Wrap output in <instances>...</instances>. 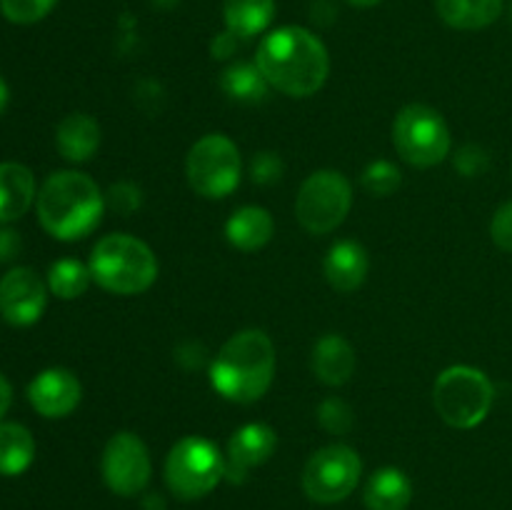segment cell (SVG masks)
<instances>
[{
	"mask_svg": "<svg viewBox=\"0 0 512 510\" xmlns=\"http://www.w3.org/2000/svg\"><path fill=\"white\" fill-rule=\"evenodd\" d=\"M255 65L270 88L290 98H310L328 80L330 55L323 40L308 28L285 25L260 40Z\"/></svg>",
	"mask_w": 512,
	"mask_h": 510,
	"instance_id": "6da1fadb",
	"label": "cell"
},
{
	"mask_svg": "<svg viewBox=\"0 0 512 510\" xmlns=\"http://www.w3.org/2000/svg\"><path fill=\"white\" fill-rule=\"evenodd\" d=\"M275 363V345L263 330H240L210 363V383L230 403H255L273 385Z\"/></svg>",
	"mask_w": 512,
	"mask_h": 510,
	"instance_id": "7a4b0ae2",
	"label": "cell"
},
{
	"mask_svg": "<svg viewBox=\"0 0 512 510\" xmlns=\"http://www.w3.org/2000/svg\"><path fill=\"white\" fill-rule=\"evenodd\" d=\"M35 208L45 233L70 243L98 228L105 210V195L90 175L78 170H58L38 190Z\"/></svg>",
	"mask_w": 512,
	"mask_h": 510,
	"instance_id": "3957f363",
	"label": "cell"
},
{
	"mask_svg": "<svg viewBox=\"0 0 512 510\" xmlns=\"http://www.w3.org/2000/svg\"><path fill=\"white\" fill-rule=\"evenodd\" d=\"M90 275L103 290L115 295L145 293L158 278V258L143 240L128 233L105 235L90 255Z\"/></svg>",
	"mask_w": 512,
	"mask_h": 510,
	"instance_id": "277c9868",
	"label": "cell"
},
{
	"mask_svg": "<svg viewBox=\"0 0 512 510\" xmlns=\"http://www.w3.org/2000/svg\"><path fill=\"white\" fill-rule=\"evenodd\" d=\"M433 403L443 423L470 430L478 428L493 410L495 388L483 370L473 365H450L435 380Z\"/></svg>",
	"mask_w": 512,
	"mask_h": 510,
	"instance_id": "5b68a950",
	"label": "cell"
},
{
	"mask_svg": "<svg viewBox=\"0 0 512 510\" xmlns=\"http://www.w3.org/2000/svg\"><path fill=\"white\" fill-rule=\"evenodd\" d=\"M225 478V458L215 443L200 435H185L165 458V483L180 500L205 498Z\"/></svg>",
	"mask_w": 512,
	"mask_h": 510,
	"instance_id": "8992f818",
	"label": "cell"
},
{
	"mask_svg": "<svg viewBox=\"0 0 512 510\" xmlns=\"http://www.w3.org/2000/svg\"><path fill=\"white\" fill-rule=\"evenodd\" d=\"M393 145L400 158L413 168H433L448 158L453 138L438 110L423 103H410L395 115Z\"/></svg>",
	"mask_w": 512,
	"mask_h": 510,
	"instance_id": "52a82bcc",
	"label": "cell"
},
{
	"mask_svg": "<svg viewBox=\"0 0 512 510\" xmlns=\"http://www.w3.org/2000/svg\"><path fill=\"white\" fill-rule=\"evenodd\" d=\"M353 208V185L338 170L308 175L295 198V218L310 235H328L343 225Z\"/></svg>",
	"mask_w": 512,
	"mask_h": 510,
	"instance_id": "ba28073f",
	"label": "cell"
},
{
	"mask_svg": "<svg viewBox=\"0 0 512 510\" xmlns=\"http://www.w3.org/2000/svg\"><path fill=\"white\" fill-rule=\"evenodd\" d=\"M240 173H243V160L238 145L223 133L203 135L198 143H193L185 158L190 188L210 200L233 193L240 183Z\"/></svg>",
	"mask_w": 512,
	"mask_h": 510,
	"instance_id": "9c48e42d",
	"label": "cell"
},
{
	"mask_svg": "<svg viewBox=\"0 0 512 510\" xmlns=\"http://www.w3.org/2000/svg\"><path fill=\"white\" fill-rule=\"evenodd\" d=\"M363 463L350 445H325L310 455L303 470V490L320 505H333L348 498L358 488Z\"/></svg>",
	"mask_w": 512,
	"mask_h": 510,
	"instance_id": "30bf717a",
	"label": "cell"
},
{
	"mask_svg": "<svg viewBox=\"0 0 512 510\" xmlns=\"http://www.w3.org/2000/svg\"><path fill=\"white\" fill-rule=\"evenodd\" d=\"M100 473H103L105 485L115 495H123V498L138 495L148 485L150 473H153L150 453L143 440L128 430L115 433L103 448Z\"/></svg>",
	"mask_w": 512,
	"mask_h": 510,
	"instance_id": "8fae6325",
	"label": "cell"
},
{
	"mask_svg": "<svg viewBox=\"0 0 512 510\" xmlns=\"http://www.w3.org/2000/svg\"><path fill=\"white\" fill-rule=\"evenodd\" d=\"M48 305V285L33 268H13L0 278V315L10 325L38 323Z\"/></svg>",
	"mask_w": 512,
	"mask_h": 510,
	"instance_id": "7c38bea8",
	"label": "cell"
},
{
	"mask_svg": "<svg viewBox=\"0 0 512 510\" xmlns=\"http://www.w3.org/2000/svg\"><path fill=\"white\" fill-rule=\"evenodd\" d=\"M83 398L78 375L65 368H48L35 375L28 385V400L43 418H65L73 413Z\"/></svg>",
	"mask_w": 512,
	"mask_h": 510,
	"instance_id": "4fadbf2b",
	"label": "cell"
},
{
	"mask_svg": "<svg viewBox=\"0 0 512 510\" xmlns=\"http://www.w3.org/2000/svg\"><path fill=\"white\" fill-rule=\"evenodd\" d=\"M278 448V435L265 423H248L233 433L225 458V478L233 483H243L245 475L258 465L268 463L270 455Z\"/></svg>",
	"mask_w": 512,
	"mask_h": 510,
	"instance_id": "5bb4252c",
	"label": "cell"
},
{
	"mask_svg": "<svg viewBox=\"0 0 512 510\" xmlns=\"http://www.w3.org/2000/svg\"><path fill=\"white\" fill-rule=\"evenodd\" d=\"M368 270V253L355 240H338L323 260L325 280L338 293H353V290H358L365 283V278H368Z\"/></svg>",
	"mask_w": 512,
	"mask_h": 510,
	"instance_id": "9a60e30c",
	"label": "cell"
},
{
	"mask_svg": "<svg viewBox=\"0 0 512 510\" xmlns=\"http://www.w3.org/2000/svg\"><path fill=\"white\" fill-rule=\"evenodd\" d=\"M313 373L323 385L338 388L345 385L355 373L358 355L355 348L338 333H328L315 343L313 348Z\"/></svg>",
	"mask_w": 512,
	"mask_h": 510,
	"instance_id": "2e32d148",
	"label": "cell"
},
{
	"mask_svg": "<svg viewBox=\"0 0 512 510\" xmlns=\"http://www.w3.org/2000/svg\"><path fill=\"white\" fill-rule=\"evenodd\" d=\"M275 233V220L260 205H245L238 208L225 223V238L233 248L243 250V253H255V250L265 248Z\"/></svg>",
	"mask_w": 512,
	"mask_h": 510,
	"instance_id": "e0dca14e",
	"label": "cell"
},
{
	"mask_svg": "<svg viewBox=\"0 0 512 510\" xmlns=\"http://www.w3.org/2000/svg\"><path fill=\"white\" fill-rule=\"evenodd\" d=\"M55 145L70 163H85L100 148V125L88 113H70L55 130Z\"/></svg>",
	"mask_w": 512,
	"mask_h": 510,
	"instance_id": "ac0fdd59",
	"label": "cell"
},
{
	"mask_svg": "<svg viewBox=\"0 0 512 510\" xmlns=\"http://www.w3.org/2000/svg\"><path fill=\"white\" fill-rule=\"evenodd\" d=\"M35 195V178L20 163H0V223H13L30 210Z\"/></svg>",
	"mask_w": 512,
	"mask_h": 510,
	"instance_id": "d6986e66",
	"label": "cell"
},
{
	"mask_svg": "<svg viewBox=\"0 0 512 510\" xmlns=\"http://www.w3.org/2000/svg\"><path fill=\"white\" fill-rule=\"evenodd\" d=\"M368 510H405L413 500V483L400 468H380L365 485Z\"/></svg>",
	"mask_w": 512,
	"mask_h": 510,
	"instance_id": "ffe728a7",
	"label": "cell"
},
{
	"mask_svg": "<svg viewBox=\"0 0 512 510\" xmlns=\"http://www.w3.org/2000/svg\"><path fill=\"white\" fill-rule=\"evenodd\" d=\"M440 20L455 30H483L503 13V0H435Z\"/></svg>",
	"mask_w": 512,
	"mask_h": 510,
	"instance_id": "44dd1931",
	"label": "cell"
},
{
	"mask_svg": "<svg viewBox=\"0 0 512 510\" xmlns=\"http://www.w3.org/2000/svg\"><path fill=\"white\" fill-rule=\"evenodd\" d=\"M275 18V0H223L225 28L240 40L268 30Z\"/></svg>",
	"mask_w": 512,
	"mask_h": 510,
	"instance_id": "7402d4cb",
	"label": "cell"
},
{
	"mask_svg": "<svg viewBox=\"0 0 512 510\" xmlns=\"http://www.w3.org/2000/svg\"><path fill=\"white\" fill-rule=\"evenodd\" d=\"M35 458V440L20 423H0V475H20Z\"/></svg>",
	"mask_w": 512,
	"mask_h": 510,
	"instance_id": "603a6c76",
	"label": "cell"
},
{
	"mask_svg": "<svg viewBox=\"0 0 512 510\" xmlns=\"http://www.w3.org/2000/svg\"><path fill=\"white\" fill-rule=\"evenodd\" d=\"M220 88L230 100L253 105L263 103L270 85L255 63H233L220 75Z\"/></svg>",
	"mask_w": 512,
	"mask_h": 510,
	"instance_id": "cb8c5ba5",
	"label": "cell"
},
{
	"mask_svg": "<svg viewBox=\"0 0 512 510\" xmlns=\"http://www.w3.org/2000/svg\"><path fill=\"white\" fill-rule=\"evenodd\" d=\"M90 280H93V275H90L88 265L73 258H63L50 265L48 290L58 295L60 300H75L88 290Z\"/></svg>",
	"mask_w": 512,
	"mask_h": 510,
	"instance_id": "d4e9b609",
	"label": "cell"
},
{
	"mask_svg": "<svg viewBox=\"0 0 512 510\" xmlns=\"http://www.w3.org/2000/svg\"><path fill=\"white\" fill-rule=\"evenodd\" d=\"M360 183L375 198H388L403 183V173L398 170V165H393L390 160H373L368 168L360 175Z\"/></svg>",
	"mask_w": 512,
	"mask_h": 510,
	"instance_id": "484cf974",
	"label": "cell"
},
{
	"mask_svg": "<svg viewBox=\"0 0 512 510\" xmlns=\"http://www.w3.org/2000/svg\"><path fill=\"white\" fill-rule=\"evenodd\" d=\"M58 0H0V13L15 25H30L43 20Z\"/></svg>",
	"mask_w": 512,
	"mask_h": 510,
	"instance_id": "4316f807",
	"label": "cell"
},
{
	"mask_svg": "<svg viewBox=\"0 0 512 510\" xmlns=\"http://www.w3.org/2000/svg\"><path fill=\"white\" fill-rule=\"evenodd\" d=\"M318 420L333 435H345L355 423L353 408L343 398H325L318 405Z\"/></svg>",
	"mask_w": 512,
	"mask_h": 510,
	"instance_id": "83f0119b",
	"label": "cell"
},
{
	"mask_svg": "<svg viewBox=\"0 0 512 510\" xmlns=\"http://www.w3.org/2000/svg\"><path fill=\"white\" fill-rule=\"evenodd\" d=\"M285 165L283 158L273 150H263V153H255L250 160V180L255 185H273L283 178Z\"/></svg>",
	"mask_w": 512,
	"mask_h": 510,
	"instance_id": "f1b7e54d",
	"label": "cell"
},
{
	"mask_svg": "<svg viewBox=\"0 0 512 510\" xmlns=\"http://www.w3.org/2000/svg\"><path fill=\"white\" fill-rule=\"evenodd\" d=\"M105 205H108V208H113L115 213L130 215V213H135L140 205H143V193H140L138 185L123 180V183L110 185L108 195H105Z\"/></svg>",
	"mask_w": 512,
	"mask_h": 510,
	"instance_id": "f546056e",
	"label": "cell"
},
{
	"mask_svg": "<svg viewBox=\"0 0 512 510\" xmlns=\"http://www.w3.org/2000/svg\"><path fill=\"white\" fill-rule=\"evenodd\" d=\"M488 168H490L488 150L480 148V145L475 143L463 145V148L458 150V155H455V170H458L460 175H465V178H478V175H483Z\"/></svg>",
	"mask_w": 512,
	"mask_h": 510,
	"instance_id": "4dcf8cb0",
	"label": "cell"
},
{
	"mask_svg": "<svg viewBox=\"0 0 512 510\" xmlns=\"http://www.w3.org/2000/svg\"><path fill=\"white\" fill-rule=\"evenodd\" d=\"M490 238L505 253H512V200L500 205L490 220Z\"/></svg>",
	"mask_w": 512,
	"mask_h": 510,
	"instance_id": "1f68e13d",
	"label": "cell"
},
{
	"mask_svg": "<svg viewBox=\"0 0 512 510\" xmlns=\"http://www.w3.org/2000/svg\"><path fill=\"white\" fill-rule=\"evenodd\" d=\"M20 248H23V243H20V235L15 230H0V263H8V260L18 258Z\"/></svg>",
	"mask_w": 512,
	"mask_h": 510,
	"instance_id": "d6a6232c",
	"label": "cell"
},
{
	"mask_svg": "<svg viewBox=\"0 0 512 510\" xmlns=\"http://www.w3.org/2000/svg\"><path fill=\"white\" fill-rule=\"evenodd\" d=\"M238 35H233L230 30H225V33H220L218 38H213V58L218 60H225L230 58V55L235 53V48H238Z\"/></svg>",
	"mask_w": 512,
	"mask_h": 510,
	"instance_id": "836d02e7",
	"label": "cell"
},
{
	"mask_svg": "<svg viewBox=\"0 0 512 510\" xmlns=\"http://www.w3.org/2000/svg\"><path fill=\"white\" fill-rule=\"evenodd\" d=\"M10 403H13V388H10L8 378H5V375L0 373V418H3V415L8 413Z\"/></svg>",
	"mask_w": 512,
	"mask_h": 510,
	"instance_id": "e575fe53",
	"label": "cell"
},
{
	"mask_svg": "<svg viewBox=\"0 0 512 510\" xmlns=\"http://www.w3.org/2000/svg\"><path fill=\"white\" fill-rule=\"evenodd\" d=\"M145 510H165V500L160 495H148L145 498Z\"/></svg>",
	"mask_w": 512,
	"mask_h": 510,
	"instance_id": "d590c367",
	"label": "cell"
},
{
	"mask_svg": "<svg viewBox=\"0 0 512 510\" xmlns=\"http://www.w3.org/2000/svg\"><path fill=\"white\" fill-rule=\"evenodd\" d=\"M8 100H10V88H8V83L3 80V75H0V113L8 108Z\"/></svg>",
	"mask_w": 512,
	"mask_h": 510,
	"instance_id": "8d00e7d4",
	"label": "cell"
},
{
	"mask_svg": "<svg viewBox=\"0 0 512 510\" xmlns=\"http://www.w3.org/2000/svg\"><path fill=\"white\" fill-rule=\"evenodd\" d=\"M350 5H355V8H375V5H380L383 0H348Z\"/></svg>",
	"mask_w": 512,
	"mask_h": 510,
	"instance_id": "74e56055",
	"label": "cell"
},
{
	"mask_svg": "<svg viewBox=\"0 0 512 510\" xmlns=\"http://www.w3.org/2000/svg\"><path fill=\"white\" fill-rule=\"evenodd\" d=\"M510 15H512V8H510Z\"/></svg>",
	"mask_w": 512,
	"mask_h": 510,
	"instance_id": "f35d334b",
	"label": "cell"
}]
</instances>
